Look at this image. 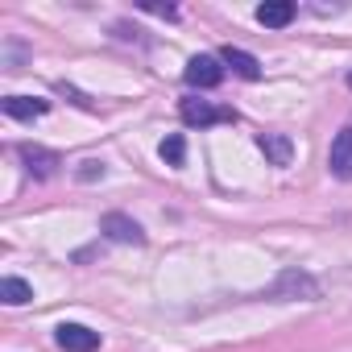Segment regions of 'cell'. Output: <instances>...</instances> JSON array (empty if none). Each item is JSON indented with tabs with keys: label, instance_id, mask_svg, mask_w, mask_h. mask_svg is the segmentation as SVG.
Masks as SVG:
<instances>
[{
	"label": "cell",
	"instance_id": "5b68a950",
	"mask_svg": "<svg viewBox=\"0 0 352 352\" xmlns=\"http://www.w3.org/2000/svg\"><path fill=\"white\" fill-rule=\"evenodd\" d=\"M54 340H58V348H67V352H96V348H100V331H91V327H83V323H63V327L54 331Z\"/></svg>",
	"mask_w": 352,
	"mask_h": 352
},
{
	"label": "cell",
	"instance_id": "9a60e30c",
	"mask_svg": "<svg viewBox=\"0 0 352 352\" xmlns=\"http://www.w3.org/2000/svg\"><path fill=\"white\" fill-rule=\"evenodd\" d=\"M348 87H352V75H348Z\"/></svg>",
	"mask_w": 352,
	"mask_h": 352
},
{
	"label": "cell",
	"instance_id": "9c48e42d",
	"mask_svg": "<svg viewBox=\"0 0 352 352\" xmlns=\"http://www.w3.org/2000/svg\"><path fill=\"white\" fill-rule=\"evenodd\" d=\"M220 63H224V67H232V71H236L241 79H249V83H253V79H261V63H257V58H253L249 50L224 46V50H220Z\"/></svg>",
	"mask_w": 352,
	"mask_h": 352
},
{
	"label": "cell",
	"instance_id": "52a82bcc",
	"mask_svg": "<svg viewBox=\"0 0 352 352\" xmlns=\"http://www.w3.org/2000/svg\"><path fill=\"white\" fill-rule=\"evenodd\" d=\"M290 294H294V298H298V294H307V298H315V294H319V286H315V282H311L307 274H298V270H290V274H282V278H278V286L270 290V298H290Z\"/></svg>",
	"mask_w": 352,
	"mask_h": 352
},
{
	"label": "cell",
	"instance_id": "7c38bea8",
	"mask_svg": "<svg viewBox=\"0 0 352 352\" xmlns=\"http://www.w3.org/2000/svg\"><path fill=\"white\" fill-rule=\"evenodd\" d=\"M0 298H5L9 307H21V302L34 298V290H30V282H21V278H0Z\"/></svg>",
	"mask_w": 352,
	"mask_h": 352
},
{
	"label": "cell",
	"instance_id": "5bb4252c",
	"mask_svg": "<svg viewBox=\"0 0 352 352\" xmlns=\"http://www.w3.org/2000/svg\"><path fill=\"white\" fill-rule=\"evenodd\" d=\"M100 174H104V162H83L79 179H100Z\"/></svg>",
	"mask_w": 352,
	"mask_h": 352
},
{
	"label": "cell",
	"instance_id": "6da1fadb",
	"mask_svg": "<svg viewBox=\"0 0 352 352\" xmlns=\"http://www.w3.org/2000/svg\"><path fill=\"white\" fill-rule=\"evenodd\" d=\"M179 116H183V124H191V129H208V124H232V120H236V112H232V108H216L212 100H199V96L183 100V104H179Z\"/></svg>",
	"mask_w": 352,
	"mask_h": 352
},
{
	"label": "cell",
	"instance_id": "8992f818",
	"mask_svg": "<svg viewBox=\"0 0 352 352\" xmlns=\"http://www.w3.org/2000/svg\"><path fill=\"white\" fill-rule=\"evenodd\" d=\"M21 162H25V170L34 179H54V170L63 166V157L54 149H46V145H21Z\"/></svg>",
	"mask_w": 352,
	"mask_h": 352
},
{
	"label": "cell",
	"instance_id": "7a4b0ae2",
	"mask_svg": "<svg viewBox=\"0 0 352 352\" xmlns=\"http://www.w3.org/2000/svg\"><path fill=\"white\" fill-rule=\"evenodd\" d=\"M100 232H104L108 241H116V245H145L141 224H137L133 216H124V212H108V216L100 220Z\"/></svg>",
	"mask_w": 352,
	"mask_h": 352
},
{
	"label": "cell",
	"instance_id": "30bf717a",
	"mask_svg": "<svg viewBox=\"0 0 352 352\" xmlns=\"http://www.w3.org/2000/svg\"><path fill=\"white\" fill-rule=\"evenodd\" d=\"M257 21L265 30H282V25L294 21V5L290 0H265V5H257Z\"/></svg>",
	"mask_w": 352,
	"mask_h": 352
},
{
	"label": "cell",
	"instance_id": "8fae6325",
	"mask_svg": "<svg viewBox=\"0 0 352 352\" xmlns=\"http://www.w3.org/2000/svg\"><path fill=\"white\" fill-rule=\"evenodd\" d=\"M257 145H261V153H265L274 166H290V157H294V145H290V137H282V133H261Z\"/></svg>",
	"mask_w": 352,
	"mask_h": 352
},
{
	"label": "cell",
	"instance_id": "ba28073f",
	"mask_svg": "<svg viewBox=\"0 0 352 352\" xmlns=\"http://www.w3.org/2000/svg\"><path fill=\"white\" fill-rule=\"evenodd\" d=\"M0 108H5V116L13 120H34V116H46V100H34V96H5L0 100Z\"/></svg>",
	"mask_w": 352,
	"mask_h": 352
},
{
	"label": "cell",
	"instance_id": "4fadbf2b",
	"mask_svg": "<svg viewBox=\"0 0 352 352\" xmlns=\"http://www.w3.org/2000/svg\"><path fill=\"white\" fill-rule=\"evenodd\" d=\"M157 153H162L166 166H183V162H187V141H183V133H170V137L157 145Z\"/></svg>",
	"mask_w": 352,
	"mask_h": 352
},
{
	"label": "cell",
	"instance_id": "277c9868",
	"mask_svg": "<svg viewBox=\"0 0 352 352\" xmlns=\"http://www.w3.org/2000/svg\"><path fill=\"white\" fill-rule=\"evenodd\" d=\"M327 170L336 174V179L352 183V124L336 133V141H331V149H327Z\"/></svg>",
	"mask_w": 352,
	"mask_h": 352
},
{
	"label": "cell",
	"instance_id": "3957f363",
	"mask_svg": "<svg viewBox=\"0 0 352 352\" xmlns=\"http://www.w3.org/2000/svg\"><path fill=\"white\" fill-rule=\"evenodd\" d=\"M183 75H187L191 87H220V83H224V63L212 58V54H195Z\"/></svg>",
	"mask_w": 352,
	"mask_h": 352
}]
</instances>
